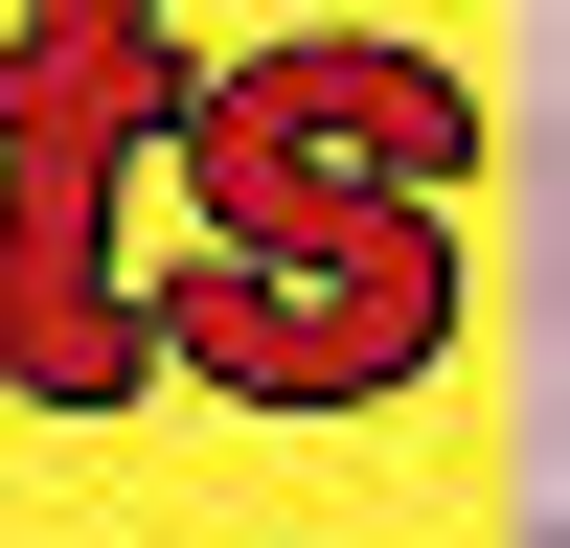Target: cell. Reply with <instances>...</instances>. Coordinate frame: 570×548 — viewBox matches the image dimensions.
Masks as SVG:
<instances>
[{
    "label": "cell",
    "mask_w": 570,
    "mask_h": 548,
    "mask_svg": "<svg viewBox=\"0 0 570 548\" xmlns=\"http://www.w3.org/2000/svg\"><path fill=\"white\" fill-rule=\"evenodd\" d=\"M183 46L160 0H23L0 23V389L23 411H137L160 343H137V252H115V183L160 137Z\"/></svg>",
    "instance_id": "1"
},
{
    "label": "cell",
    "mask_w": 570,
    "mask_h": 548,
    "mask_svg": "<svg viewBox=\"0 0 570 548\" xmlns=\"http://www.w3.org/2000/svg\"><path fill=\"white\" fill-rule=\"evenodd\" d=\"M137 343L206 365L228 411H389L456 365V206H206L183 274H137Z\"/></svg>",
    "instance_id": "2"
},
{
    "label": "cell",
    "mask_w": 570,
    "mask_h": 548,
    "mask_svg": "<svg viewBox=\"0 0 570 548\" xmlns=\"http://www.w3.org/2000/svg\"><path fill=\"white\" fill-rule=\"evenodd\" d=\"M160 160H183V206H320V228H365V206H456L480 183V91L434 46L320 23V46H252V69H183Z\"/></svg>",
    "instance_id": "3"
}]
</instances>
